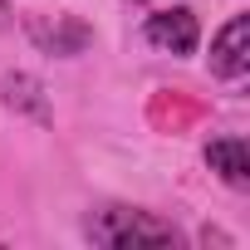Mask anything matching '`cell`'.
Wrapping results in <instances>:
<instances>
[{
  "label": "cell",
  "instance_id": "7a4b0ae2",
  "mask_svg": "<svg viewBox=\"0 0 250 250\" xmlns=\"http://www.w3.org/2000/svg\"><path fill=\"white\" fill-rule=\"evenodd\" d=\"M143 35H147V44L162 49V54H196V44H201V25H196V15H191L187 5H172V10L147 15Z\"/></svg>",
  "mask_w": 250,
  "mask_h": 250
},
{
  "label": "cell",
  "instance_id": "6da1fadb",
  "mask_svg": "<svg viewBox=\"0 0 250 250\" xmlns=\"http://www.w3.org/2000/svg\"><path fill=\"white\" fill-rule=\"evenodd\" d=\"M88 240L93 245H108V250H138V245H177V226L152 216V211H138V206H103L88 216Z\"/></svg>",
  "mask_w": 250,
  "mask_h": 250
},
{
  "label": "cell",
  "instance_id": "8992f818",
  "mask_svg": "<svg viewBox=\"0 0 250 250\" xmlns=\"http://www.w3.org/2000/svg\"><path fill=\"white\" fill-rule=\"evenodd\" d=\"M206 167L226 187L245 191L250 187V147H245V138H216V143H206Z\"/></svg>",
  "mask_w": 250,
  "mask_h": 250
},
{
  "label": "cell",
  "instance_id": "5b68a950",
  "mask_svg": "<svg viewBox=\"0 0 250 250\" xmlns=\"http://www.w3.org/2000/svg\"><path fill=\"white\" fill-rule=\"evenodd\" d=\"M0 103H5L10 113H20V118H30V123H40V128L54 123V108H49L44 83H40L35 74H25V69H15V74L0 79Z\"/></svg>",
  "mask_w": 250,
  "mask_h": 250
},
{
  "label": "cell",
  "instance_id": "3957f363",
  "mask_svg": "<svg viewBox=\"0 0 250 250\" xmlns=\"http://www.w3.org/2000/svg\"><path fill=\"white\" fill-rule=\"evenodd\" d=\"M250 69V15H230L211 40V74L235 83Z\"/></svg>",
  "mask_w": 250,
  "mask_h": 250
},
{
  "label": "cell",
  "instance_id": "277c9868",
  "mask_svg": "<svg viewBox=\"0 0 250 250\" xmlns=\"http://www.w3.org/2000/svg\"><path fill=\"white\" fill-rule=\"evenodd\" d=\"M30 40L54 59H74V54H83L93 44V30L83 20H74V15H54V20H30Z\"/></svg>",
  "mask_w": 250,
  "mask_h": 250
}]
</instances>
